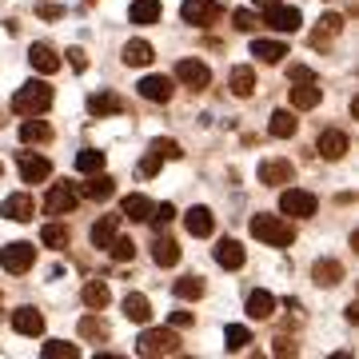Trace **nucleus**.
<instances>
[{"label": "nucleus", "mask_w": 359, "mask_h": 359, "mask_svg": "<svg viewBox=\"0 0 359 359\" xmlns=\"http://www.w3.org/2000/svg\"><path fill=\"white\" fill-rule=\"evenodd\" d=\"M108 283H100V280H92V283H84V304H88L92 311H104L108 308Z\"/></svg>", "instance_id": "obj_33"}, {"label": "nucleus", "mask_w": 359, "mask_h": 359, "mask_svg": "<svg viewBox=\"0 0 359 359\" xmlns=\"http://www.w3.org/2000/svg\"><path fill=\"white\" fill-rule=\"evenodd\" d=\"M176 80H180V84H188L192 92H200V88L212 84V68H208L204 60H180V65H176Z\"/></svg>", "instance_id": "obj_7"}, {"label": "nucleus", "mask_w": 359, "mask_h": 359, "mask_svg": "<svg viewBox=\"0 0 359 359\" xmlns=\"http://www.w3.org/2000/svg\"><path fill=\"white\" fill-rule=\"evenodd\" d=\"M156 172H160V156L148 152V156L140 160V176H156Z\"/></svg>", "instance_id": "obj_47"}, {"label": "nucleus", "mask_w": 359, "mask_h": 359, "mask_svg": "<svg viewBox=\"0 0 359 359\" xmlns=\"http://www.w3.org/2000/svg\"><path fill=\"white\" fill-rule=\"evenodd\" d=\"M116 224H120V216H100L96 224H92V244L96 248H108L116 240Z\"/></svg>", "instance_id": "obj_32"}, {"label": "nucleus", "mask_w": 359, "mask_h": 359, "mask_svg": "<svg viewBox=\"0 0 359 359\" xmlns=\"http://www.w3.org/2000/svg\"><path fill=\"white\" fill-rule=\"evenodd\" d=\"M311 280L320 283V287H335V283L344 280V264H339V259H316Z\"/></svg>", "instance_id": "obj_20"}, {"label": "nucleus", "mask_w": 359, "mask_h": 359, "mask_svg": "<svg viewBox=\"0 0 359 359\" xmlns=\"http://www.w3.org/2000/svg\"><path fill=\"white\" fill-rule=\"evenodd\" d=\"M20 140H25V144H48L52 140V128L44 124V120H36V116H28L25 124H20Z\"/></svg>", "instance_id": "obj_29"}, {"label": "nucleus", "mask_w": 359, "mask_h": 359, "mask_svg": "<svg viewBox=\"0 0 359 359\" xmlns=\"http://www.w3.org/2000/svg\"><path fill=\"white\" fill-rule=\"evenodd\" d=\"M76 168L84 172V176H92V172H104V152H96V148H80Z\"/></svg>", "instance_id": "obj_37"}, {"label": "nucleus", "mask_w": 359, "mask_h": 359, "mask_svg": "<svg viewBox=\"0 0 359 359\" xmlns=\"http://www.w3.org/2000/svg\"><path fill=\"white\" fill-rule=\"evenodd\" d=\"M231 92L240 96V100H248L252 92H256V72L248 65H240V68H231Z\"/></svg>", "instance_id": "obj_31"}, {"label": "nucleus", "mask_w": 359, "mask_h": 359, "mask_svg": "<svg viewBox=\"0 0 359 359\" xmlns=\"http://www.w3.org/2000/svg\"><path fill=\"white\" fill-rule=\"evenodd\" d=\"M36 13L44 16V20H56V16H60V8H56V4H40Z\"/></svg>", "instance_id": "obj_51"}, {"label": "nucleus", "mask_w": 359, "mask_h": 359, "mask_svg": "<svg viewBox=\"0 0 359 359\" xmlns=\"http://www.w3.org/2000/svg\"><path fill=\"white\" fill-rule=\"evenodd\" d=\"M287 92H292V108H299V112H311V108L323 100V88L316 80H311V84H292Z\"/></svg>", "instance_id": "obj_16"}, {"label": "nucleus", "mask_w": 359, "mask_h": 359, "mask_svg": "<svg viewBox=\"0 0 359 359\" xmlns=\"http://www.w3.org/2000/svg\"><path fill=\"white\" fill-rule=\"evenodd\" d=\"M316 208H320V200H316L311 192H304V188H287V192L280 196V212L283 216H292V219L316 216Z\"/></svg>", "instance_id": "obj_5"}, {"label": "nucleus", "mask_w": 359, "mask_h": 359, "mask_svg": "<svg viewBox=\"0 0 359 359\" xmlns=\"http://www.w3.org/2000/svg\"><path fill=\"white\" fill-rule=\"evenodd\" d=\"M252 56H259L264 65H280L283 56H287V48H283L280 40H252Z\"/></svg>", "instance_id": "obj_30"}, {"label": "nucleus", "mask_w": 359, "mask_h": 359, "mask_svg": "<svg viewBox=\"0 0 359 359\" xmlns=\"http://www.w3.org/2000/svg\"><path fill=\"white\" fill-rule=\"evenodd\" d=\"M295 128H299V120H295L287 108H280V112H271V124H268V132L276 136V140H292L295 136Z\"/></svg>", "instance_id": "obj_25"}, {"label": "nucleus", "mask_w": 359, "mask_h": 359, "mask_svg": "<svg viewBox=\"0 0 359 359\" xmlns=\"http://www.w3.org/2000/svg\"><path fill=\"white\" fill-rule=\"evenodd\" d=\"M316 152H320L323 160H344V156H347V136H344V132H335V128L320 132V140H316Z\"/></svg>", "instance_id": "obj_12"}, {"label": "nucleus", "mask_w": 359, "mask_h": 359, "mask_svg": "<svg viewBox=\"0 0 359 359\" xmlns=\"http://www.w3.org/2000/svg\"><path fill=\"white\" fill-rule=\"evenodd\" d=\"M80 192L88 196V200H112V192H116V180L112 176H100V172H92V180L80 188Z\"/></svg>", "instance_id": "obj_28"}, {"label": "nucleus", "mask_w": 359, "mask_h": 359, "mask_svg": "<svg viewBox=\"0 0 359 359\" xmlns=\"http://www.w3.org/2000/svg\"><path fill=\"white\" fill-rule=\"evenodd\" d=\"M231 20H236V28H240V32H256V28H259V16H256V13H248V8L231 13Z\"/></svg>", "instance_id": "obj_44"}, {"label": "nucleus", "mask_w": 359, "mask_h": 359, "mask_svg": "<svg viewBox=\"0 0 359 359\" xmlns=\"http://www.w3.org/2000/svg\"><path fill=\"white\" fill-rule=\"evenodd\" d=\"M72 208H76V192H72L68 184H52L48 196H44V212H48V216H68Z\"/></svg>", "instance_id": "obj_9"}, {"label": "nucleus", "mask_w": 359, "mask_h": 359, "mask_svg": "<svg viewBox=\"0 0 359 359\" xmlns=\"http://www.w3.org/2000/svg\"><path fill=\"white\" fill-rule=\"evenodd\" d=\"M8 219H16V224H28V219L36 216V204H32V196H25V192H16V196H8L4 200V208H0Z\"/></svg>", "instance_id": "obj_15"}, {"label": "nucleus", "mask_w": 359, "mask_h": 359, "mask_svg": "<svg viewBox=\"0 0 359 359\" xmlns=\"http://www.w3.org/2000/svg\"><path fill=\"white\" fill-rule=\"evenodd\" d=\"M108 252H112L116 264H128V259H136V244H132V240H112V244H108Z\"/></svg>", "instance_id": "obj_41"}, {"label": "nucleus", "mask_w": 359, "mask_h": 359, "mask_svg": "<svg viewBox=\"0 0 359 359\" xmlns=\"http://www.w3.org/2000/svg\"><path fill=\"white\" fill-rule=\"evenodd\" d=\"M152 212H156V204L148 200V196H140V192L124 196V204H120V216L132 219V224H148V219H152Z\"/></svg>", "instance_id": "obj_10"}, {"label": "nucleus", "mask_w": 359, "mask_h": 359, "mask_svg": "<svg viewBox=\"0 0 359 359\" xmlns=\"http://www.w3.org/2000/svg\"><path fill=\"white\" fill-rule=\"evenodd\" d=\"M216 264L219 268H244V248L236 244V240H219L216 244Z\"/></svg>", "instance_id": "obj_23"}, {"label": "nucleus", "mask_w": 359, "mask_h": 359, "mask_svg": "<svg viewBox=\"0 0 359 359\" xmlns=\"http://www.w3.org/2000/svg\"><path fill=\"white\" fill-rule=\"evenodd\" d=\"M124 65L128 68L152 65V44H148V40H128V44H124Z\"/></svg>", "instance_id": "obj_26"}, {"label": "nucleus", "mask_w": 359, "mask_h": 359, "mask_svg": "<svg viewBox=\"0 0 359 359\" xmlns=\"http://www.w3.org/2000/svg\"><path fill=\"white\" fill-rule=\"evenodd\" d=\"M124 316H128L132 323H148L152 320V304H148V295H140V292L124 295Z\"/></svg>", "instance_id": "obj_24"}, {"label": "nucleus", "mask_w": 359, "mask_h": 359, "mask_svg": "<svg viewBox=\"0 0 359 359\" xmlns=\"http://www.w3.org/2000/svg\"><path fill=\"white\" fill-rule=\"evenodd\" d=\"M84 4H96V0H84Z\"/></svg>", "instance_id": "obj_53"}, {"label": "nucleus", "mask_w": 359, "mask_h": 359, "mask_svg": "<svg viewBox=\"0 0 359 359\" xmlns=\"http://www.w3.org/2000/svg\"><path fill=\"white\" fill-rule=\"evenodd\" d=\"M172 219H176V208H172V204H160V208L152 212V228H156V231H164Z\"/></svg>", "instance_id": "obj_45"}, {"label": "nucleus", "mask_w": 359, "mask_h": 359, "mask_svg": "<svg viewBox=\"0 0 359 359\" xmlns=\"http://www.w3.org/2000/svg\"><path fill=\"white\" fill-rule=\"evenodd\" d=\"M13 327L20 335H28V339H36V335L44 332V316H40L36 308H16L13 311Z\"/></svg>", "instance_id": "obj_14"}, {"label": "nucleus", "mask_w": 359, "mask_h": 359, "mask_svg": "<svg viewBox=\"0 0 359 359\" xmlns=\"http://www.w3.org/2000/svg\"><path fill=\"white\" fill-rule=\"evenodd\" d=\"M271 355H295V344L280 335V339H276V347H271Z\"/></svg>", "instance_id": "obj_49"}, {"label": "nucleus", "mask_w": 359, "mask_h": 359, "mask_svg": "<svg viewBox=\"0 0 359 359\" xmlns=\"http://www.w3.org/2000/svg\"><path fill=\"white\" fill-rule=\"evenodd\" d=\"M136 92H140L144 100H152V104H168L172 100V80L168 76H144L140 84H136Z\"/></svg>", "instance_id": "obj_13"}, {"label": "nucleus", "mask_w": 359, "mask_h": 359, "mask_svg": "<svg viewBox=\"0 0 359 359\" xmlns=\"http://www.w3.org/2000/svg\"><path fill=\"white\" fill-rule=\"evenodd\" d=\"M52 108V88L44 80H28L25 88H16L13 96V112L16 116H40Z\"/></svg>", "instance_id": "obj_2"}, {"label": "nucleus", "mask_w": 359, "mask_h": 359, "mask_svg": "<svg viewBox=\"0 0 359 359\" xmlns=\"http://www.w3.org/2000/svg\"><path fill=\"white\" fill-rule=\"evenodd\" d=\"M256 8H271V4H280V0H252Z\"/></svg>", "instance_id": "obj_52"}, {"label": "nucleus", "mask_w": 359, "mask_h": 359, "mask_svg": "<svg viewBox=\"0 0 359 359\" xmlns=\"http://www.w3.org/2000/svg\"><path fill=\"white\" fill-rule=\"evenodd\" d=\"M40 244L56 248V252L68 248V228H65V224H44V228H40Z\"/></svg>", "instance_id": "obj_35"}, {"label": "nucleus", "mask_w": 359, "mask_h": 359, "mask_svg": "<svg viewBox=\"0 0 359 359\" xmlns=\"http://www.w3.org/2000/svg\"><path fill=\"white\" fill-rule=\"evenodd\" d=\"M88 112L92 116H116V112H124V100H120L116 92H92L88 96Z\"/></svg>", "instance_id": "obj_21"}, {"label": "nucleus", "mask_w": 359, "mask_h": 359, "mask_svg": "<svg viewBox=\"0 0 359 359\" xmlns=\"http://www.w3.org/2000/svg\"><path fill=\"white\" fill-rule=\"evenodd\" d=\"M252 236L264 240L268 248H287L295 240V228L283 216H268V212H259V216H252Z\"/></svg>", "instance_id": "obj_1"}, {"label": "nucleus", "mask_w": 359, "mask_h": 359, "mask_svg": "<svg viewBox=\"0 0 359 359\" xmlns=\"http://www.w3.org/2000/svg\"><path fill=\"white\" fill-rule=\"evenodd\" d=\"M160 20V0H136L132 4V25H156Z\"/></svg>", "instance_id": "obj_34"}, {"label": "nucleus", "mask_w": 359, "mask_h": 359, "mask_svg": "<svg viewBox=\"0 0 359 359\" xmlns=\"http://www.w3.org/2000/svg\"><path fill=\"white\" fill-rule=\"evenodd\" d=\"M292 176H295L292 160H268V164H259V184L283 188V184H292Z\"/></svg>", "instance_id": "obj_11"}, {"label": "nucleus", "mask_w": 359, "mask_h": 359, "mask_svg": "<svg viewBox=\"0 0 359 359\" xmlns=\"http://www.w3.org/2000/svg\"><path fill=\"white\" fill-rule=\"evenodd\" d=\"M180 16H184V25L208 28V25L219 20V4L216 0H184V4H180Z\"/></svg>", "instance_id": "obj_6"}, {"label": "nucleus", "mask_w": 359, "mask_h": 359, "mask_svg": "<svg viewBox=\"0 0 359 359\" xmlns=\"http://www.w3.org/2000/svg\"><path fill=\"white\" fill-rule=\"evenodd\" d=\"M264 25H271L276 32H295L299 28V8H292V4H271V8H264Z\"/></svg>", "instance_id": "obj_8"}, {"label": "nucleus", "mask_w": 359, "mask_h": 359, "mask_svg": "<svg viewBox=\"0 0 359 359\" xmlns=\"http://www.w3.org/2000/svg\"><path fill=\"white\" fill-rule=\"evenodd\" d=\"M20 176H25V184H36V180H48V176H52V164L44 160V156L20 152Z\"/></svg>", "instance_id": "obj_17"}, {"label": "nucleus", "mask_w": 359, "mask_h": 359, "mask_svg": "<svg viewBox=\"0 0 359 359\" xmlns=\"http://www.w3.org/2000/svg\"><path fill=\"white\" fill-rule=\"evenodd\" d=\"M271 311H276V295L271 292H252L248 295V316H252V320H271Z\"/></svg>", "instance_id": "obj_27"}, {"label": "nucleus", "mask_w": 359, "mask_h": 359, "mask_svg": "<svg viewBox=\"0 0 359 359\" xmlns=\"http://www.w3.org/2000/svg\"><path fill=\"white\" fill-rule=\"evenodd\" d=\"M287 80H292V84H311V80H316V72H311V68H304V65H295L292 72H287Z\"/></svg>", "instance_id": "obj_46"}, {"label": "nucleus", "mask_w": 359, "mask_h": 359, "mask_svg": "<svg viewBox=\"0 0 359 359\" xmlns=\"http://www.w3.org/2000/svg\"><path fill=\"white\" fill-rule=\"evenodd\" d=\"M28 60H32V68H36V72H44V76L60 72V56H56L48 44H32V48H28Z\"/></svg>", "instance_id": "obj_18"}, {"label": "nucleus", "mask_w": 359, "mask_h": 359, "mask_svg": "<svg viewBox=\"0 0 359 359\" xmlns=\"http://www.w3.org/2000/svg\"><path fill=\"white\" fill-rule=\"evenodd\" d=\"M172 292H176L180 299H200V295H204V280H200V276H184V280H176Z\"/></svg>", "instance_id": "obj_38"}, {"label": "nucleus", "mask_w": 359, "mask_h": 359, "mask_svg": "<svg viewBox=\"0 0 359 359\" xmlns=\"http://www.w3.org/2000/svg\"><path fill=\"white\" fill-rule=\"evenodd\" d=\"M32 264H36V248L25 244V240H16V244H4V248H0V268L8 271V276H25Z\"/></svg>", "instance_id": "obj_4"}, {"label": "nucleus", "mask_w": 359, "mask_h": 359, "mask_svg": "<svg viewBox=\"0 0 359 359\" xmlns=\"http://www.w3.org/2000/svg\"><path fill=\"white\" fill-rule=\"evenodd\" d=\"M339 28H344V16H335V13H327L320 20V32H316V44H320L323 36H335V32H339Z\"/></svg>", "instance_id": "obj_43"}, {"label": "nucleus", "mask_w": 359, "mask_h": 359, "mask_svg": "<svg viewBox=\"0 0 359 359\" xmlns=\"http://www.w3.org/2000/svg\"><path fill=\"white\" fill-rule=\"evenodd\" d=\"M192 323V311H172V327H188Z\"/></svg>", "instance_id": "obj_50"}, {"label": "nucleus", "mask_w": 359, "mask_h": 359, "mask_svg": "<svg viewBox=\"0 0 359 359\" xmlns=\"http://www.w3.org/2000/svg\"><path fill=\"white\" fill-rule=\"evenodd\" d=\"M136 351L148 355V359H156V355H180V335L168 332V327H148V332L136 339Z\"/></svg>", "instance_id": "obj_3"}, {"label": "nucleus", "mask_w": 359, "mask_h": 359, "mask_svg": "<svg viewBox=\"0 0 359 359\" xmlns=\"http://www.w3.org/2000/svg\"><path fill=\"white\" fill-rule=\"evenodd\" d=\"M224 344H228V351H240V347L252 344V332H248V327H240V323H231L228 332H224Z\"/></svg>", "instance_id": "obj_39"}, {"label": "nucleus", "mask_w": 359, "mask_h": 359, "mask_svg": "<svg viewBox=\"0 0 359 359\" xmlns=\"http://www.w3.org/2000/svg\"><path fill=\"white\" fill-rule=\"evenodd\" d=\"M184 228H188V236H196V240H204V236H212V228H216V219H212V212H208V208H192V212L184 216Z\"/></svg>", "instance_id": "obj_19"}, {"label": "nucleus", "mask_w": 359, "mask_h": 359, "mask_svg": "<svg viewBox=\"0 0 359 359\" xmlns=\"http://www.w3.org/2000/svg\"><path fill=\"white\" fill-rule=\"evenodd\" d=\"M152 259L160 264V268H176L180 264V244L176 240H168L164 231H160V240L152 244Z\"/></svg>", "instance_id": "obj_22"}, {"label": "nucleus", "mask_w": 359, "mask_h": 359, "mask_svg": "<svg viewBox=\"0 0 359 359\" xmlns=\"http://www.w3.org/2000/svg\"><path fill=\"white\" fill-rule=\"evenodd\" d=\"M152 152L160 156V160H180V156H184V148H180L176 140H164V136H160V140H152Z\"/></svg>", "instance_id": "obj_42"}, {"label": "nucleus", "mask_w": 359, "mask_h": 359, "mask_svg": "<svg viewBox=\"0 0 359 359\" xmlns=\"http://www.w3.org/2000/svg\"><path fill=\"white\" fill-rule=\"evenodd\" d=\"M40 355H44V359H76L80 347L76 344H65V339H48V344L40 347Z\"/></svg>", "instance_id": "obj_36"}, {"label": "nucleus", "mask_w": 359, "mask_h": 359, "mask_svg": "<svg viewBox=\"0 0 359 359\" xmlns=\"http://www.w3.org/2000/svg\"><path fill=\"white\" fill-rule=\"evenodd\" d=\"M80 335H84V339H108V323L96 320V316H84V320H80Z\"/></svg>", "instance_id": "obj_40"}, {"label": "nucleus", "mask_w": 359, "mask_h": 359, "mask_svg": "<svg viewBox=\"0 0 359 359\" xmlns=\"http://www.w3.org/2000/svg\"><path fill=\"white\" fill-rule=\"evenodd\" d=\"M68 60H72V68H76V72H84V68H88V56H84V48H68Z\"/></svg>", "instance_id": "obj_48"}]
</instances>
